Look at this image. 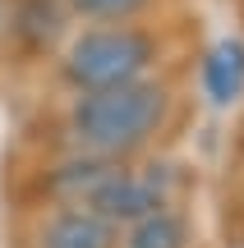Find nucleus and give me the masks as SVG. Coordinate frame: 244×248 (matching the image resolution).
I'll return each mask as SVG.
<instances>
[{"label":"nucleus","instance_id":"nucleus-1","mask_svg":"<svg viewBox=\"0 0 244 248\" xmlns=\"http://www.w3.org/2000/svg\"><path fill=\"white\" fill-rule=\"evenodd\" d=\"M166 120H171V92L157 78H138L101 92H74L65 129H69L74 147L88 156L129 161L152 147Z\"/></svg>","mask_w":244,"mask_h":248},{"label":"nucleus","instance_id":"nucleus-2","mask_svg":"<svg viewBox=\"0 0 244 248\" xmlns=\"http://www.w3.org/2000/svg\"><path fill=\"white\" fill-rule=\"evenodd\" d=\"M157 64V37L138 23H92L65 46L60 78L74 92H101L147 78Z\"/></svg>","mask_w":244,"mask_h":248},{"label":"nucleus","instance_id":"nucleus-3","mask_svg":"<svg viewBox=\"0 0 244 248\" xmlns=\"http://www.w3.org/2000/svg\"><path fill=\"white\" fill-rule=\"evenodd\" d=\"M180 193H184L180 166H171V161H152V166L134 170L129 161H120V166L106 175V184L97 188V198H92L88 207L97 216H106L111 225L125 230L129 221H138V216H147V212L180 207Z\"/></svg>","mask_w":244,"mask_h":248},{"label":"nucleus","instance_id":"nucleus-4","mask_svg":"<svg viewBox=\"0 0 244 248\" xmlns=\"http://www.w3.org/2000/svg\"><path fill=\"white\" fill-rule=\"evenodd\" d=\"M42 248H120V225L92 207H55L42 225Z\"/></svg>","mask_w":244,"mask_h":248},{"label":"nucleus","instance_id":"nucleus-5","mask_svg":"<svg viewBox=\"0 0 244 248\" xmlns=\"http://www.w3.org/2000/svg\"><path fill=\"white\" fill-rule=\"evenodd\" d=\"M115 166H120V161L88 156V152H74L69 161H60L55 170H46L42 188H46V198H51L55 207H88Z\"/></svg>","mask_w":244,"mask_h":248},{"label":"nucleus","instance_id":"nucleus-6","mask_svg":"<svg viewBox=\"0 0 244 248\" xmlns=\"http://www.w3.org/2000/svg\"><path fill=\"white\" fill-rule=\"evenodd\" d=\"M203 92L217 110H230L244 101V42L240 37H221L203 55Z\"/></svg>","mask_w":244,"mask_h":248},{"label":"nucleus","instance_id":"nucleus-7","mask_svg":"<svg viewBox=\"0 0 244 248\" xmlns=\"http://www.w3.org/2000/svg\"><path fill=\"white\" fill-rule=\"evenodd\" d=\"M189 244H194V230L180 207L147 212L120 230V248H189Z\"/></svg>","mask_w":244,"mask_h":248},{"label":"nucleus","instance_id":"nucleus-8","mask_svg":"<svg viewBox=\"0 0 244 248\" xmlns=\"http://www.w3.org/2000/svg\"><path fill=\"white\" fill-rule=\"evenodd\" d=\"M157 0H65V9L83 23H134Z\"/></svg>","mask_w":244,"mask_h":248},{"label":"nucleus","instance_id":"nucleus-9","mask_svg":"<svg viewBox=\"0 0 244 248\" xmlns=\"http://www.w3.org/2000/svg\"><path fill=\"white\" fill-rule=\"evenodd\" d=\"M240 248H244V244H240Z\"/></svg>","mask_w":244,"mask_h":248}]
</instances>
